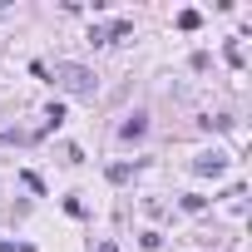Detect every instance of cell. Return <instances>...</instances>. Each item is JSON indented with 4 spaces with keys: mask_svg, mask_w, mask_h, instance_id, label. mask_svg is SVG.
<instances>
[{
    "mask_svg": "<svg viewBox=\"0 0 252 252\" xmlns=\"http://www.w3.org/2000/svg\"><path fill=\"white\" fill-rule=\"evenodd\" d=\"M144 134H149V119H144V114H134V119L119 124V139H144Z\"/></svg>",
    "mask_w": 252,
    "mask_h": 252,
    "instance_id": "4",
    "label": "cell"
},
{
    "mask_svg": "<svg viewBox=\"0 0 252 252\" xmlns=\"http://www.w3.org/2000/svg\"><path fill=\"white\" fill-rule=\"evenodd\" d=\"M50 79H55L64 94H74V99H94V94H99V79H94L84 64H74V60H60Z\"/></svg>",
    "mask_w": 252,
    "mask_h": 252,
    "instance_id": "1",
    "label": "cell"
},
{
    "mask_svg": "<svg viewBox=\"0 0 252 252\" xmlns=\"http://www.w3.org/2000/svg\"><path fill=\"white\" fill-rule=\"evenodd\" d=\"M0 15H5V5H0Z\"/></svg>",
    "mask_w": 252,
    "mask_h": 252,
    "instance_id": "10",
    "label": "cell"
},
{
    "mask_svg": "<svg viewBox=\"0 0 252 252\" xmlns=\"http://www.w3.org/2000/svg\"><path fill=\"white\" fill-rule=\"evenodd\" d=\"M0 252H15V242H0Z\"/></svg>",
    "mask_w": 252,
    "mask_h": 252,
    "instance_id": "9",
    "label": "cell"
},
{
    "mask_svg": "<svg viewBox=\"0 0 252 252\" xmlns=\"http://www.w3.org/2000/svg\"><path fill=\"white\" fill-rule=\"evenodd\" d=\"M193 173H198V178H218V173H227V154H222V149L198 154V158H193Z\"/></svg>",
    "mask_w": 252,
    "mask_h": 252,
    "instance_id": "2",
    "label": "cell"
},
{
    "mask_svg": "<svg viewBox=\"0 0 252 252\" xmlns=\"http://www.w3.org/2000/svg\"><path fill=\"white\" fill-rule=\"evenodd\" d=\"M203 208H208V198H198V193H188V198H183V213H203Z\"/></svg>",
    "mask_w": 252,
    "mask_h": 252,
    "instance_id": "7",
    "label": "cell"
},
{
    "mask_svg": "<svg viewBox=\"0 0 252 252\" xmlns=\"http://www.w3.org/2000/svg\"><path fill=\"white\" fill-rule=\"evenodd\" d=\"M129 30H134L129 20H109V25H94V30H89V45H119V40L129 35Z\"/></svg>",
    "mask_w": 252,
    "mask_h": 252,
    "instance_id": "3",
    "label": "cell"
},
{
    "mask_svg": "<svg viewBox=\"0 0 252 252\" xmlns=\"http://www.w3.org/2000/svg\"><path fill=\"white\" fill-rule=\"evenodd\" d=\"M45 119H50L45 129H60V124H64V104H50V109H45Z\"/></svg>",
    "mask_w": 252,
    "mask_h": 252,
    "instance_id": "5",
    "label": "cell"
},
{
    "mask_svg": "<svg viewBox=\"0 0 252 252\" xmlns=\"http://www.w3.org/2000/svg\"><path fill=\"white\" fill-rule=\"evenodd\" d=\"M198 25H203L198 10H183V15H178V30H198Z\"/></svg>",
    "mask_w": 252,
    "mask_h": 252,
    "instance_id": "6",
    "label": "cell"
},
{
    "mask_svg": "<svg viewBox=\"0 0 252 252\" xmlns=\"http://www.w3.org/2000/svg\"><path fill=\"white\" fill-rule=\"evenodd\" d=\"M99 252H119V247H114V242H99Z\"/></svg>",
    "mask_w": 252,
    "mask_h": 252,
    "instance_id": "8",
    "label": "cell"
}]
</instances>
